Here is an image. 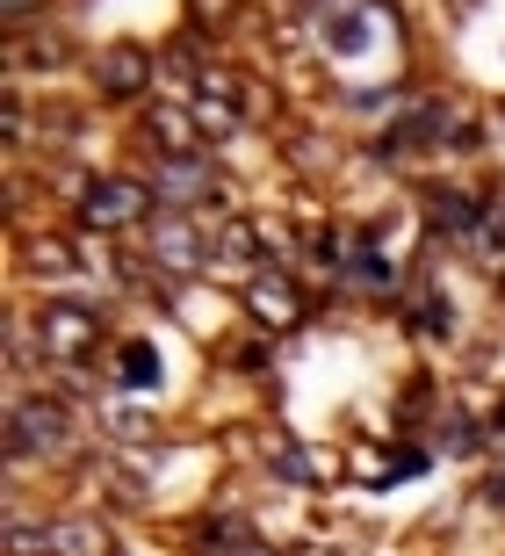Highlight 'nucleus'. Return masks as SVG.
<instances>
[{
	"mask_svg": "<svg viewBox=\"0 0 505 556\" xmlns=\"http://www.w3.org/2000/svg\"><path fill=\"white\" fill-rule=\"evenodd\" d=\"M37 332H43V348L65 354V362H87V354H94V318H87V311H73V304H51Z\"/></svg>",
	"mask_w": 505,
	"mask_h": 556,
	"instance_id": "obj_1",
	"label": "nucleus"
},
{
	"mask_svg": "<svg viewBox=\"0 0 505 556\" xmlns=\"http://www.w3.org/2000/svg\"><path fill=\"white\" fill-rule=\"evenodd\" d=\"M152 203L138 181H101V188H87V225H109V231H123L138 210Z\"/></svg>",
	"mask_w": 505,
	"mask_h": 556,
	"instance_id": "obj_2",
	"label": "nucleus"
},
{
	"mask_svg": "<svg viewBox=\"0 0 505 556\" xmlns=\"http://www.w3.org/2000/svg\"><path fill=\"white\" fill-rule=\"evenodd\" d=\"M43 549L51 556H109L116 542H109L101 520H51V528H43Z\"/></svg>",
	"mask_w": 505,
	"mask_h": 556,
	"instance_id": "obj_3",
	"label": "nucleus"
},
{
	"mask_svg": "<svg viewBox=\"0 0 505 556\" xmlns=\"http://www.w3.org/2000/svg\"><path fill=\"white\" fill-rule=\"evenodd\" d=\"M59 441H65V413L22 397V405H15V448H59Z\"/></svg>",
	"mask_w": 505,
	"mask_h": 556,
	"instance_id": "obj_4",
	"label": "nucleus"
},
{
	"mask_svg": "<svg viewBox=\"0 0 505 556\" xmlns=\"http://www.w3.org/2000/svg\"><path fill=\"white\" fill-rule=\"evenodd\" d=\"M144 80H152V65H144V51H109L101 59V87H116V94H144Z\"/></svg>",
	"mask_w": 505,
	"mask_h": 556,
	"instance_id": "obj_5",
	"label": "nucleus"
},
{
	"mask_svg": "<svg viewBox=\"0 0 505 556\" xmlns=\"http://www.w3.org/2000/svg\"><path fill=\"white\" fill-rule=\"evenodd\" d=\"M152 247H160V261H174V268H195V231H188V225H160V231H152Z\"/></svg>",
	"mask_w": 505,
	"mask_h": 556,
	"instance_id": "obj_6",
	"label": "nucleus"
},
{
	"mask_svg": "<svg viewBox=\"0 0 505 556\" xmlns=\"http://www.w3.org/2000/svg\"><path fill=\"white\" fill-rule=\"evenodd\" d=\"M253 311H261V318H296V296H289V289H275V282H253Z\"/></svg>",
	"mask_w": 505,
	"mask_h": 556,
	"instance_id": "obj_7",
	"label": "nucleus"
},
{
	"mask_svg": "<svg viewBox=\"0 0 505 556\" xmlns=\"http://www.w3.org/2000/svg\"><path fill=\"white\" fill-rule=\"evenodd\" d=\"M29 261H37V275H65V268H73V253H65L59 239H51V247H37Z\"/></svg>",
	"mask_w": 505,
	"mask_h": 556,
	"instance_id": "obj_8",
	"label": "nucleus"
},
{
	"mask_svg": "<svg viewBox=\"0 0 505 556\" xmlns=\"http://www.w3.org/2000/svg\"><path fill=\"white\" fill-rule=\"evenodd\" d=\"M123 369H130V383H152V354L130 348V354H123Z\"/></svg>",
	"mask_w": 505,
	"mask_h": 556,
	"instance_id": "obj_9",
	"label": "nucleus"
}]
</instances>
